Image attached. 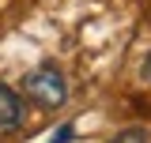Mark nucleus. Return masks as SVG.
<instances>
[{
	"mask_svg": "<svg viewBox=\"0 0 151 143\" xmlns=\"http://www.w3.org/2000/svg\"><path fill=\"white\" fill-rule=\"evenodd\" d=\"M23 98L34 102L38 109H60L68 102V79H64V72L57 64H38L23 79Z\"/></svg>",
	"mask_w": 151,
	"mask_h": 143,
	"instance_id": "nucleus-1",
	"label": "nucleus"
},
{
	"mask_svg": "<svg viewBox=\"0 0 151 143\" xmlns=\"http://www.w3.org/2000/svg\"><path fill=\"white\" fill-rule=\"evenodd\" d=\"M19 124H23V94H15L8 83H0V136L15 132Z\"/></svg>",
	"mask_w": 151,
	"mask_h": 143,
	"instance_id": "nucleus-2",
	"label": "nucleus"
},
{
	"mask_svg": "<svg viewBox=\"0 0 151 143\" xmlns=\"http://www.w3.org/2000/svg\"><path fill=\"white\" fill-rule=\"evenodd\" d=\"M110 143H151V139H147V132H144V128H125V132H117Z\"/></svg>",
	"mask_w": 151,
	"mask_h": 143,
	"instance_id": "nucleus-3",
	"label": "nucleus"
},
{
	"mask_svg": "<svg viewBox=\"0 0 151 143\" xmlns=\"http://www.w3.org/2000/svg\"><path fill=\"white\" fill-rule=\"evenodd\" d=\"M144 79H147V83H151V53L144 56Z\"/></svg>",
	"mask_w": 151,
	"mask_h": 143,
	"instance_id": "nucleus-4",
	"label": "nucleus"
}]
</instances>
